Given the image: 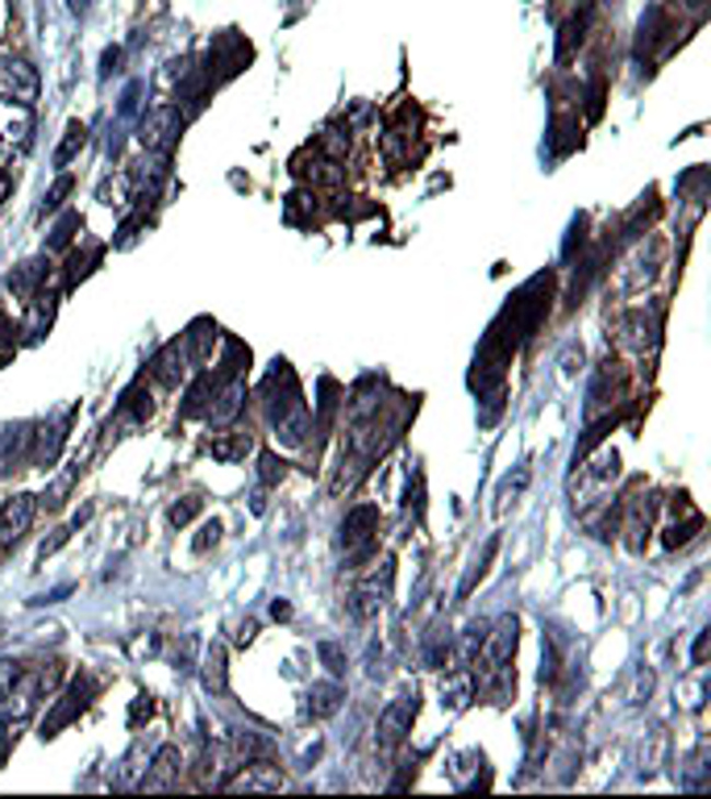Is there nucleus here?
Returning <instances> with one entry per match:
<instances>
[{
    "instance_id": "1",
    "label": "nucleus",
    "mask_w": 711,
    "mask_h": 799,
    "mask_svg": "<svg viewBox=\"0 0 711 799\" xmlns=\"http://www.w3.org/2000/svg\"><path fill=\"white\" fill-rule=\"evenodd\" d=\"M267 417H271L275 433L288 445H300L308 433V413H304V399H300V383H295L292 367L288 362H275L271 375H267Z\"/></svg>"
},
{
    "instance_id": "2",
    "label": "nucleus",
    "mask_w": 711,
    "mask_h": 799,
    "mask_svg": "<svg viewBox=\"0 0 711 799\" xmlns=\"http://www.w3.org/2000/svg\"><path fill=\"white\" fill-rule=\"evenodd\" d=\"M50 683H55V671H13V679H4L0 683V716L9 720V725H22L34 716L38 708V699L50 692Z\"/></svg>"
},
{
    "instance_id": "3",
    "label": "nucleus",
    "mask_w": 711,
    "mask_h": 799,
    "mask_svg": "<svg viewBox=\"0 0 711 799\" xmlns=\"http://www.w3.org/2000/svg\"><path fill=\"white\" fill-rule=\"evenodd\" d=\"M34 101H38V71L25 59L0 55V105L30 108Z\"/></svg>"
},
{
    "instance_id": "4",
    "label": "nucleus",
    "mask_w": 711,
    "mask_h": 799,
    "mask_svg": "<svg viewBox=\"0 0 711 799\" xmlns=\"http://www.w3.org/2000/svg\"><path fill=\"white\" fill-rule=\"evenodd\" d=\"M375 575L362 583V588H354V595H350V616L354 621H371L383 604H387V595H392V579H396V563L392 558H383V563H375Z\"/></svg>"
},
{
    "instance_id": "5",
    "label": "nucleus",
    "mask_w": 711,
    "mask_h": 799,
    "mask_svg": "<svg viewBox=\"0 0 711 799\" xmlns=\"http://www.w3.org/2000/svg\"><path fill=\"white\" fill-rule=\"evenodd\" d=\"M375 533H378V508L375 505H358L346 512L341 521V546L350 549L354 558H366L375 549Z\"/></svg>"
},
{
    "instance_id": "6",
    "label": "nucleus",
    "mask_w": 711,
    "mask_h": 799,
    "mask_svg": "<svg viewBox=\"0 0 711 799\" xmlns=\"http://www.w3.org/2000/svg\"><path fill=\"white\" fill-rule=\"evenodd\" d=\"M412 720H417V692L399 695L396 704H387L378 716V745L383 750H396L404 737L412 733Z\"/></svg>"
},
{
    "instance_id": "7",
    "label": "nucleus",
    "mask_w": 711,
    "mask_h": 799,
    "mask_svg": "<svg viewBox=\"0 0 711 799\" xmlns=\"http://www.w3.org/2000/svg\"><path fill=\"white\" fill-rule=\"evenodd\" d=\"M516 616H503L500 625L491 633H482V674L500 671V667H512V653H516Z\"/></svg>"
},
{
    "instance_id": "8",
    "label": "nucleus",
    "mask_w": 711,
    "mask_h": 799,
    "mask_svg": "<svg viewBox=\"0 0 711 799\" xmlns=\"http://www.w3.org/2000/svg\"><path fill=\"white\" fill-rule=\"evenodd\" d=\"M88 695H92V683H88V679H71V687L59 695V704H55V708H50V716L43 720V737L63 733L67 725H71V720H75V716L88 708Z\"/></svg>"
},
{
    "instance_id": "9",
    "label": "nucleus",
    "mask_w": 711,
    "mask_h": 799,
    "mask_svg": "<svg viewBox=\"0 0 711 799\" xmlns=\"http://www.w3.org/2000/svg\"><path fill=\"white\" fill-rule=\"evenodd\" d=\"M179 126H184V117H179V105H163L147 113L142 117V147L150 150H171V142L179 138Z\"/></svg>"
},
{
    "instance_id": "10",
    "label": "nucleus",
    "mask_w": 711,
    "mask_h": 799,
    "mask_svg": "<svg viewBox=\"0 0 711 799\" xmlns=\"http://www.w3.org/2000/svg\"><path fill=\"white\" fill-rule=\"evenodd\" d=\"M34 512H38L34 496H13L9 505L0 508V546H18L30 521H34Z\"/></svg>"
},
{
    "instance_id": "11",
    "label": "nucleus",
    "mask_w": 711,
    "mask_h": 799,
    "mask_svg": "<svg viewBox=\"0 0 711 799\" xmlns=\"http://www.w3.org/2000/svg\"><path fill=\"white\" fill-rule=\"evenodd\" d=\"M616 329H620V341L628 350H653L657 346V316H645V309L625 313L616 321Z\"/></svg>"
},
{
    "instance_id": "12",
    "label": "nucleus",
    "mask_w": 711,
    "mask_h": 799,
    "mask_svg": "<svg viewBox=\"0 0 711 799\" xmlns=\"http://www.w3.org/2000/svg\"><path fill=\"white\" fill-rule=\"evenodd\" d=\"M237 771H242V775L225 783L230 791H279V787H283V775L275 771L271 762H246V766H237Z\"/></svg>"
},
{
    "instance_id": "13",
    "label": "nucleus",
    "mask_w": 711,
    "mask_h": 799,
    "mask_svg": "<svg viewBox=\"0 0 711 799\" xmlns=\"http://www.w3.org/2000/svg\"><path fill=\"white\" fill-rule=\"evenodd\" d=\"M179 783V750L175 745H163L159 754L150 757V771L142 778V787L147 791H171Z\"/></svg>"
},
{
    "instance_id": "14",
    "label": "nucleus",
    "mask_w": 711,
    "mask_h": 799,
    "mask_svg": "<svg viewBox=\"0 0 711 799\" xmlns=\"http://www.w3.org/2000/svg\"><path fill=\"white\" fill-rule=\"evenodd\" d=\"M341 699H346V687H341V683H313V687H308L304 713L313 716V720H325V716H334L337 708H341Z\"/></svg>"
},
{
    "instance_id": "15",
    "label": "nucleus",
    "mask_w": 711,
    "mask_h": 799,
    "mask_svg": "<svg viewBox=\"0 0 711 799\" xmlns=\"http://www.w3.org/2000/svg\"><path fill=\"white\" fill-rule=\"evenodd\" d=\"M184 371H188V355L179 350V341L163 346V350H159V358H154V379H159L163 387H179Z\"/></svg>"
},
{
    "instance_id": "16",
    "label": "nucleus",
    "mask_w": 711,
    "mask_h": 799,
    "mask_svg": "<svg viewBox=\"0 0 711 799\" xmlns=\"http://www.w3.org/2000/svg\"><path fill=\"white\" fill-rule=\"evenodd\" d=\"M470 699H475V674L470 671H454L441 683V704H450L454 713H462Z\"/></svg>"
},
{
    "instance_id": "17",
    "label": "nucleus",
    "mask_w": 711,
    "mask_h": 799,
    "mask_svg": "<svg viewBox=\"0 0 711 799\" xmlns=\"http://www.w3.org/2000/svg\"><path fill=\"white\" fill-rule=\"evenodd\" d=\"M250 450H254L250 433H221V438H212L209 442V454L212 459H221V463H237V459H246Z\"/></svg>"
},
{
    "instance_id": "18",
    "label": "nucleus",
    "mask_w": 711,
    "mask_h": 799,
    "mask_svg": "<svg viewBox=\"0 0 711 799\" xmlns=\"http://www.w3.org/2000/svg\"><path fill=\"white\" fill-rule=\"evenodd\" d=\"M212 346H217V325H212V321H196L191 334L184 337V355H188L191 362H205Z\"/></svg>"
},
{
    "instance_id": "19",
    "label": "nucleus",
    "mask_w": 711,
    "mask_h": 799,
    "mask_svg": "<svg viewBox=\"0 0 711 799\" xmlns=\"http://www.w3.org/2000/svg\"><path fill=\"white\" fill-rule=\"evenodd\" d=\"M574 147H579V117L558 113L553 126H549V150H553V154H566V150H574Z\"/></svg>"
},
{
    "instance_id": "20",
    "label": "nucleus",
    "mask_w": 711,
    "mask_h": 799,
    "mask_svg": "<svg viewBox=\"0 0 711 799\" xmlns=\"http://www.w3.org/2000/svg\"><path fill=\"white\" fill-rule=\"evenodd\" d=\"M212 392H217V383H212V379H196L188 399H184V408H179V417H188V421L191 417H209Z\"/></svg>"
},
{
    "instance_id": "21",
    "label": "nucleus",
    "mask_w": 711,
    "mask_h": 799,
    "mask_svg": "<svg viewBox=\"0 0 711 799\" xmlns=\"http://www.w3.org/2000/svg\"><path fill=\"white\" fill-rule=\"evenodd\" d=\"M205 687L217 695L230 687V679H225V646H212V650L205 653Z\"/></svg>"
},
{
    "instance_id": "22",
    "label": "nucleus",
    "mask_w": 711,
    "mask_h": 799,
    "mask_svg": "<svg viewBox=\"0 0 711 799\" xmlns=\"http://www.w3.org/2000/svg\"><path fill=\"white\" fill-rule=\"evenodd\" d=\"M586 22H591V9L574 13V18L562 25V38H558V59H570V50L583 43V38H586Z\"/></svg>"
},
{
    "instance_id": "23",
    "label": "nucleus",
    "mask_w": 711,
    "mask_h": 799,
    "mask_svg": "<svg viewBox=\"0 0 711 799\" xmlns=\"http://www.w3.org/2000/svg\"><path fill=\"white\" fill-rule=\"evenodd\" d=\"M50 321H55V296H34V309H30V325H25V334L43 337L46 329H50Z\"/></svg>"
},
{
    "instance_id": "24",
    "label": "nucleus",
    "mask_w": 711,
    "mask_h": 799,
    "mask_svg": "<svg viewBox=\"0 0 711 799\" xmlns=\"http://www.w3.org/2000/svg\"><path fill=\"white\" fill-rule=\"evenodd\" d=\"M84 142H88V126L84 121H71V126H67L63 147L55 150V167H67V163L75 159V150H84Z\"/></svg>"
},
{
    "instance_id": "25",
    "label": "nucleus",
    "mask_w": 711,
    "mask_h": 799,
    "mask_svg": "<svg viewBox=\"0 0 711 799\" xmlns=\"http://www.w3.org/2000/svg\"><path fill=\"white\" fill-rule=\"evenodd\" d=\"M316 150H325V159L341 163L346 150H350V129H325V134L316 138Z\"/></svg>"
},
{
    "instance_id": "26",
    "label": "nucleus",
    "mask_w": 711,
    "mask_h": 799,
    "mask_svg": "<svg viewBox=\"0 0 711 799\" xmlns=\"http://www.w3.org/2000/svg\"><path fill=\"white\" fill-rule=\"evenodd\" d=\"M496 554H500V537H491V542H487V546H482L479 563H475V570H470V575H466V583H462V591H458V595H470V588H475V583H479L482 575H487V567H491V558H496Z\"/></svg>"
},
{
    "instance_id": "27",
    "label": "nucleus",
    "mask_w": 711,
    "mask_h": 799,
    "mask_svg": "<svg viewBox=\"0 0 711 799\" xmlns=\"http://www.w3.org/2000/svg\"><path fill=\"white\" fill-rule=\"evenodd\" d=\"M38 279H43V263H25L22 271L13 275V279H9V288H13V292L18 296H30L34 292V283H38Z\"/></svg>"
},
{
    "instance_id": "28",
    "label": "nucleus",
    "mask_w": 711,
    "mask_h": 799,
    "mask_svg": "<svg viewBox=\"0 0 711 799\" xmlns=\"http://www.w3.org/2000/svg\"><path fill=\"white\" fill-rule=\"evenodd\" d=\"M258 466H263V484H267V487L283 484V475H288V463H283L279 454H271V450H263V459H258Z\"/></svg>"
},
{
    "instance_id": "29",
    "label": "nucleus",
    "mask_w": 711,
    "mask_h": 799,
    "mask_svg": "<svg viewBox=\"0 0 711 799\" xmlns=\"http://www.w3.org/2000/svg\"><path fill=\"white\" fill-rule=\"evenodd\" d=\"M316 653H320V662L329 667V674H334V679H341V674H346V653L337 650L334 641H320V646H316Z\"/></svg>"
},
{
    "instance_id": "30",
    "label": "nucleus",
    "mask_w": 711,
    "mask_h": 799,
    "mask_svg": "<svg viewBox=\"0 0 711 799\" xmlns=\"http://www.w3.org/2000/svg\"><path fill=\"white\" fill-rule=\"evenodd\" d=\"M604 92H607L604 76H595V80H591V92H586V117H591V121L604 117Z\"/></svg>"
},
{
    "instance_id": "31",
    "label": "nucleus",
    "mask_w": 711,
    "mask_h": 799,
    "mask_svg": "<svg viewBox=\"0 0 711 799\" xmlns=\"http://www.w3.org/2000/svg\"><path fill=\"white\" fill-rule=\"evenodd\" d=\"M75 188V180H71V175H59V184H55V188L46 192V205H43V212H59L63 209V196L67 192Z\"/></svg>"
},
{
    "instance_id": "32",
    "label": "nucleus",
    "mask_w": 711,
    "mask_h": 799,
    "mask_svg": "<svg viewBox=\"0 0 711 799\" xmlns=\"http://www.w3.org/2000/svg\"><path fill=\"white\" fill-rule=\"evenodd\" d=\"M217 542H221V521H205V525H200V537H196V554H209V546H217Z\"/></svg>"
},
{
    "instance_id": "33",
    "label": "nucleus",
    "mask_w": 711,
    "mask_h": 799,
    "mask_svg": "<svg viewBox=\"0 0 711 799\" xmlns=\"http://www.w3.org/2000/svg\"><path fill=\"white\" fill-rule=\"evenodd\" d=\"M196 512H200V500H184V505H171V512H167V521L175 529H184L191 521V517H196Z\"/></svg>"
},
{
    "instance_id": "34",
    "label": "nucleus",
    "mask_w": 711,
    "mask_h": 799,
    "mask_svg": "<svg viewBox=\"0 0 711 799\" xmlns=\"http://www.w3.org/2000/svg\"><path fill=\"white\" fill-rule=\"evenodd\" d=\"M75 225H80V217H75V212H67L63 221H59V230H55V238H50V246H55V251H63L67 242H71V230H75Z\"/></svg>"
},
{
    "instance_id": "35",
    "label": "nucleus",
    "mask_w": 711,
    "mask_h": 799,
    "mask_svg": "<svg viewBox=\"0 0 711 799\" xmlns=\"http://www.w3.org/2000/svg\"><path fill=\"white\" fill-rule=\"evenodd\" d=\"M150 716H154V699H150V695H138V704H133V713H129V725L138 729V725L150 720Z\"/></svg>"
},
{
    "instance_id": "36",
    "label": "nucleus",
    "mask_w": 711,
    "mask_h": 799,
    "mask_svg": "<svg viewBox=\"0 0 711 799\" xmlns=\"http://www.w3.org/2000/svg\"><path fill=\"white\" fill-rule=\"evenodd\" d=\"M708 646H711V629H703L699 633V641H695V650H690L695 667H703V662H708Z\"/></svg>"
},
{
    "instance_id": "37",
    "label": "nucleus",
    "mask_w": 711,
    "mask_h": 799,
    "mask_svg": "<svg viewBox=\"0 0 711 799\" xmlns=\"http://www.w3.org/2000/svg\"><path fill=\"white\" fill-rule=\"evenodd\" d=\"M67 537H71V533H67V529H59V533H55V537H50V542H43V549H38V563H46V558H50V554H55V549L63 546Z\"/></svg>"
},
{
    "instance_id": "38",
    "label": "nucleus",
    "mask_w": 711,
    "mask_h": 799,
    "mask_svg": "<svg viewBox=\"0 0 711 799\" xmlns=\"http://www.w3.org/2000/svg\"><path fill=\"white\" fill-rule=\"evenodd\" d=\"M271 616H275V621H292V604H288V600H275Z\"/></svg>"
},
{
    "instance_id": "39",
    "label": "nucleus",
    "mask_w": 711,
    "mask_h": 799,
    "mask_svg": "<svg viewBox=\"0 0 711 799\" xmlns=\"http://www.w3.org/2000/svg\"><path fill=\"white\" fill-rule=\"evenodd\" d=\"M117 63H121V50H105V67H101V76L117 71Z\"/></svg>"
},
{
    "instance_id": "40",
    "label": "nucleus",
    "mask_w": 711,
    "mask_h": 799,
    "mask_svg": "<svg viewBox=\"0 0 711 799\" xmlns=\"http://www.w3.org/2000/svg\"><path fill=\"white\" fill-rule=\"evenodd\" d=\"M9 188H13V175H9V171H0V205H4V196H9Z\"/></svg>"
},
{
    "instance_id": "41",
    "label": "nucleus",
    "mask_w": 711,
    "mask_h": 799,
    "mask_svg": "<svg viewBox=\"0 0 711 799\" xmlns=\"http://www.w3.org/2000/svg\"><path fill=\"white\" fill-rule=\"evenodd\" d=\"M254 629H258V625H254V621H246V625H242V633H237V641L246 646V641H250V637H254Z\"/></svg>"
},
{
    "instance_id": "42",
    "label": "nucleus",
    "mask_w": 711,
    "mask_h": 799,
    "mask_svg": "<svg viewBox=\"0 0 711 799\" xmlns=\"http://www.w3.org/2000/svg\"><path fill=\"white\" fill-rule=\"evenodd\" d=\"M92 9V0H71V13H88Z\"/></svg>"
},
{
    "instance_id": "43",
    "label": "nucleus",
    "mask_w": 711,
    "mask_h": 799,
    "mask_svg": "<svg viewBox=\"0 0 711 799\" xmlns=\"http://www.w3.org/2000/svg\"><path fill=\"white\" fill-rule=\"evenodd\" d=\"M690 4H695V9H699V4H703V0H690Z\"/></svg>"
}]
</instances>
